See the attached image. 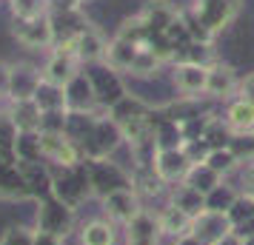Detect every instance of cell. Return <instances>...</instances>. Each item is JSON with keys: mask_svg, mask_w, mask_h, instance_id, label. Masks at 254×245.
Instances as JSON below:
<instances>
[{"mask_svg": "<svg viewBox=\"0 0 254 245\" xmlns=\"http://www.w3.org/2000/svg\"><path fill=\"white\" fill-rule=\"evenodd\" d=\"M12 35L17 37V43L26 49H49L58 43L55 35V23L52 14H40V17H14L12 23Z\"/></svg>", "mask_w": 254, "mask_h": 245, "instance_id": "6da1fadb", "label": "cell"}, {"mask_svg": "<svg viewBox=\"0 0 254 245\" xmlns=\"http://www.w3.org/2000/svg\"><path fill=\"white\" fill-rule=\"evenodd\" d=\"M43 80L55 83V86H69L77 74H80V60L71 49V40H63V43H55V51L49 54L46 66H43Z\"/></svg>", "mask_w": 254, "mask_h": 245, "instance_id": "7a4b0ae2", "label": "cell"}, {"mask_svg": "<svg viewBox=\"0 0 254 245\" xmlns=\"http://www.w3.org/2000/svg\"><path fill=\"white\" fill-rule=\"evenodd\" d=\"M237 12H240V0H194L189 14L200 20L211 35H217L237 17Z\"/></svg>", "mask_w": 254, "mask_h": 245, "instance_id": "3957f363", "label": "cell"}, {"mask_svg": "<svg viewBox=\"0 0 254 245\" xmlns=\"http://www.w3.org/2000/svg\"><path fill=\"white\" fill-rule=\"evenodd\" d=\"M37 146H40V157H46L63 168H71L80 160V146L66 131L63 134H37Z\"/></svg>", "mask_w": 254, "mask_h": 245, "instance_id": "277c9868", "label": "cell"}, {"mask_svg": "<svg viewBox=\"0 0 254 245\" xmlns=\"http://www.w3.org/2000/svg\"><path fill=\"white\" fill-rule=\"evenodd\" d=\"M191 165L194 163L189 160L183 148H157V154H154V174L163 183H183Z\"/></svg>", "mask_w": 254, "mask_h": 245, "instance_id": "5b68a950", "label": "cell"}, {"mask_svg": "<svg viewBox=\"0 0 254 245\" xmlns=\"http://www.w3.org/2000/svg\"><path fill=\"white\" fill-rule=\"evenodd\" d=\"M60 43H63V40H60ZM106 46H109V40L89 23L71 37V49H74V54H77L80 63H103Z\"/></svg>", "mask_w": 254, "mask_h": 245, "instance_id": "8992f818", "label": "cell"}, {"mask_svg": "<svg viewBox=\"0 0 254 245\" xmlns=\"http://www.w3.org/2000/svg\"><path fill=\"white\" fill-rule=\"evenodd\" d=\"M103 208H106V214H109L112 220L123 222V225H128V222L143 211V208H140L137 191H131V188H117V191H109V194L103 197Z\"/></svg>", "mask_w": 254, "mask_h": 245, "instance_id": "52a82bcc", "label": "cell"}, {"mask_svg": "<svg viewBox=\"0 0 254 245\" xmlns=\"http://www.w3.org/2000/svg\"><path fill=\"white\" fill-rule=\"evenodd\" d=\"M43 80V74L35 69V66H12V74H9V103H20V100H32L37 92V86Z\"/></svg>", "mask_w": 254, "mask_h": 245, "instance_id": "ba28073f", "label": "cell"}, {"mask_svg": "<svg viewBox=\"0 0 254 245\" xmlns=\"http://www.w3.org/2000/svg\"><path fill=\"white\" fill-rule=\"evenodd\" d=\"M240 89V80L231 66L226 63H214L208 66V77H206V94L214 97V100H231Z\"/></svg>", "mask_w": 254, "mask_h": 245, "instance_id": "9c48e42d", "label": "cell"}, {"mask_svg": "<svg viewBox=\"0 0 254 245\" xmlns=\"http://www.w3.org/2000/svg\"><path fill=\"white\" fill-rule=\"evenodd\" d=\"M137 51H140V46H134V43H128V40L115 35V40H109V46H106L103 66L117 71V74H128L131 71V63L137 57Z\"/></svg>", "mask_w": 254, "mask_h": 245, "instance_id": "30bf717a", "label": "cell"}, {"mask_svg": "<svg viewBox=\"0 0 254 245\" xmlns=\"http://www.w3.org/2000/svg\"><path fill=\"white\" fill-rule=\"evenodd\" d=\"M177 9H174L169 0H146V6L140 9V20L146 23L149 32H166L169 26L174 23V17H177Z\"/></svg>", "mask_w": 254, "mask_h": 245, "instance_id": "8fae6325", "label": "cell"}, {"mask_svg": "<svg viewBox=\"0 0 254 245\" xmlns=\"http://www.w3.org/2000/svg\"><path fill=\"white\" fill-rule=\"evenodd\" d=\"M40 117H43V111L37 108L35 100H20V103H12L9 123L14 126L17 134H40Z\"/></svg>", "mask_w": 254, "mask_h": 245, "instance_id": "7c38bea8", "label": "cell"}, {"mask_svg": "<svg viewBox=\"0 0 254 245\" xmlns=\"http://www.w3.org/2000/svg\"><path fill=\"white\" fill-rule=\"evenodd\" d=\"M206 77H208V69H203V66H191V63L174 66V86L189 97L206 94Z\"/></svg>", "mask_w": 254, "mask_h": 245, "instance_id": "4fadbf2b", "label": "cell"}, {"mask_svg": "<svg viewBox=\"0 0 254 245\" xmlns=\"http://www.w3.org/2000/svg\"><path fill=\"white\" fill-rule=\"evenodd\" d=\"M226 129L234 134H254V103L234 97L226 108Z\"/></svg>", "mask_w": 254, "mask_h": 245, "instance_id": "5bb4252c", "label": "cell"}, {"mask_svg": "<svg viewBox=\"0 0 254 245\" xmlns=\"http://www.w3.org/2000/svg\"><path fill=\"white\" fill-rule=\"evenodd\" d=\"M157 222H160V234H172V237H189L191 225H194V220L172 202L157 214Z\"/></svg>", "mask_w": 254, "mask_h": 245, "instance_id": "9a60e30c", "label": "cell"}, {"mask_svg": "<svg viewBox=\"0 0 254 245\" xmlns=\"http://www.w3.org/2000/svg\"><path fill=\"white\" fill-rule=\"evenodd\" d=\"M172 205H177L180 211H186L191 220H197L203 211H208V205H206V194H200L197 188H191V186H174V191H172Z\"/></svg>", "mask_w": 254, "mask_h": 245, "instance_id": "2e32d148", "label": "cell"}, {"mask_svg": "<svg viewBox=\"0 0 254 245\" xmlns=\"http://www.w3.org/2000/svg\"><path fill=\"white\" fill-rule=\"evenodd\" d=\"M157 237H160V222L146 208L126 225V243H143V240H157Z\"/></svg>", "mask_w": 254, "mask_h": 245, "instance_id": "e0dca14e", "label": "cell"}, {"mask_svg": "<svg viewBox=\"0 0 254 245\" xmlns=\"http://www.w3.org/2000/svg\"><path fill=\"white\" fill-rule=\"evenodd\" d=\"M32 100L37 103L40 111H69V105H66V89L63 86H55V83L40 80V86H37V92Z\"/></svg>", "mask_w": 254, "mask_h": 245, "instance_id": "ac0fdd59", "label": "cell"}, {"mask_svg": "<svg viewBox=\"0 0 254 245\" xmlns=\"http://www.w3.org/2000/svg\"><path fill=\"white\" fill-rule=\"evenodd\" d=\"M220 180H223V177L214 174L206 163H194L191 168H189V174H186L183 183H186V186H191V188H197L200 194H206V197H208V194L220 186Z\"/></svg>", "mask_w": 254, "mask_h": 245, "instance_id": "d6986e66", "label": "cell"}, {"mask_svg": "<svg viewBox=\"0 0 254 245\" xmlns=\"http://www.w3.org/2000/svg\"><path fill=\"white\" fill-rule=\"evenodd\" d=\"M80 245H115V225L109 220H92L83 225Z\"/></svg>", "mask_w": 254, "mask_h": 245, "instance_id": "ffe728a7", "label": "cell"}, {"mask_svg": "<svg viewBox=\"0 0 254 245\" xmlns=\"http://www.w3.org/2000/svg\"><path fill=\"white\" fill-rule=\"evenodd\" d=\"M203 163L214 171V174H220V177H226V174H231L234 168H237V163H240V157L231 151V148H211V151L206 154V160Z\"/></svg>", "mask_w": 254, "mask_h": 245, "instance_id": "44dd1931", "label": "cell"}, {"mask_svg": "<svg viewBox=\"0 0 254 245\" xmlns=\"http://www.w3.org/2000/svg\"><path fill=\"white\" fill-rule=\"evenodd\" d=\"M163 66V60L151 51V49L140 46L137 57H134V63H131V71L128 74H134V77H151V74H157V69Z\"/></svg>", "mask_w": 254, "mask_h": 245, "instance_id": "7402d4cb", "label": "cell"}, {"mask_svg": "<svg viewBox=\"0 0 254 245\" xmlns=\"http://www.w3.org/2000/svg\"><path fill=\"white\" fill-rule=\"evenodd\" d=\"M149 35H151V32L146 29V23L140 20V14H134V17L123 20V23H120V32H117V37H123V40L134 43V46H146Z\"/></svg>", "mask_w": 254, "mask_h": 245, "instance_id": "603a6c76", "label": "cell"}, {"mask_svg": "<svg viewBox=\"0 0 254 245\" xmlns=\"http://www.w3.org/2000/svg\"><path fill=\"white\" fill-rule=\"evenodd\" d=\"M9 6H12V14L14 17H40V14H49L52 9V3L49 0H9Z\"/></svg>", "mask_w": 254, "mask_h": 245, "instance_id": "cb8c5ba5", "label": "cell"}, {"mask_svg": "<svg viewBox=\"0 0 254 245\" xmlns=\"http://www.w3.org/2000/svg\"><path fill=\"white\" fill-rule=\"evenodd\" d=\"M32 234L35 231H29L23 225H14L0 237V245H32Z\"/></svg>", "mask_w": 254, "mask_h": 245, "instance_id": "d4e9b609", "label": "cell"}, {"mask_svg": "<svg viewBox=\"0 0 254 245\" xmlns=\"http://www.w3.org/2000/svg\"><path fill=\"white\" fill-rule=\"evenodd\" d=\"M32 245H63V237L58 231H49V228H37L32 234Z\"/></svg>", "mask_w": 254, "mask_h": 245, "instance_id": "484cf974", "label": "cell"}, {"mask_svg": "<svg viewBox=\"0 0 254 245\" xmlns=\"http://www.w3.org/2000/svg\"><path fill=\"white\" fill-rule=\"evenodd\" d=\"M237 97H243V100H249V103H254V74H249L246 80H240Z\"/></svg>", "mask_w": 254, "mask_h": 245, "instance_id": "4316f807", "label": "cell"}, {"mask_svg": "<svg viewBox=\"0 0 254 245\" xmlns=\"http://www.w3.org/2000/svg\"><path fill=\"white\" fill-rule=\"evenodd\" d=\"M9 74H12V66L0 60V97L9 94Z\"/></svg>", "mask_w": 254, "mask_h": 245, "instance_id": "83f0119b", "label": "cell"}, {"mask_svg": "<svg viewBox=\"0 0 254 245\" xmlns=\"http://www.w3.org/2000/svg\"><path fill=\"white\" fill-rule=\"evenodd\" d=\"M243 186H246V197L254 199V165L246 171V177H243Z\"/></svg>", "mask_w": 254, "mask_h": 245, "instance_id": "f1b7e54d", "label": "cell"}, {"mask_svg": "<svg viewBox=\"0 0 254 245\" xmlns=\"http://www.w3.org/2000/svg\"><path fill=\"white\" fill-rule=\"evenodd\" d=\"M211 245H240V237H237V234H226V237H220L217 243H211Z\"/></svg>", "mask_w": 254, "mask_h": 245, "instance_id": "f546056e", "label": "cell"}, {"mask_svg": "<svg viewBox=\"0 0 254 245\" xmlns=\"http://www.w3.org/2000/svg\"><path fill=\"white\" fill-rule=\"evenodd\" d=\"M126 245H157V240H143V243H126Z\"/></svg>", "mask_w": 254, "mask_h": 245, "instance_id": "4dcf8cb0", "label": "cell"}, {"mask_svg": "<svg viewBox=\"0 0 254 245\" xmlns=\"http://www.w3.org/2000/svg\"><path fill=\"white\" fill-rule=\"evenodd\" d=\"M240 245H254V234H249L246 240H240Z\"/></svg>", "mask_w": 254, "mask_h": 245, "instance_id": "1f68e13d", "label": "cell"}, {"mask_svg": "<svg viewBox=\"0 0 254 245\" xmlns=\"http://www.w3.org/2000/svg\"><path fill=\"white\" fill-rule=\"evenodd\" d=\"M77 3H86V0H77Z\"/></svg>", "mask_w": 254, "mask_h": 245, "instance_id": "d6a6232c", "label": "cell"}]
</instances>
